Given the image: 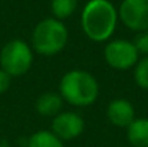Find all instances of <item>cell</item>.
Here are the masks:
<instances>
[{"label":"cell","mask_w":148,"mask_h":147,"mask_svg":"<svg viewBox=\"0 0 148 147\" xmlns=\"http://www.w3.org/2000/svg\"><path fill=\"white\" fill-rule=\"evenodd\" d=\"M85 130L84 118L73 111H62L52 120V133H55L62 141H71L79 137Z\"/></svg>","instance_id":"cell-7"},{"label":"cell","mask_w":148,"mask_h":147,"mask_svg":"<svg viewBox=\"0 0 148 147\" xmlns=\"http://www.w3.org/2000/svg\"><path fill=\"white\" fill-rule=\"evenodd\" d=\"M10 82H12V77L0 68V95L4 94V92L9 90Z\"/></svg>","instance_id":"cell-15"},{"label":"cell","mask_w":148,"mask_h":147,"mask_svg":"<svg viewBox=\"0 0 148 147\" xmlns=\"http://www.w3.org/2000/svg\"><path fill=\"white\" fill-rule=\"evenodd\" d=\"M106 117L108 120L116 126L127 128L137 117H135V108L127 98H115L112 99L106 107Z\"/></svg>","instance_id":"cell-8"},{"label":"cell","mask_w":148,"mask_h":147,"mask_svg":"<svg viewBox=\"0 0 148 147\" xmlns=\"http://www.w3.org/2000/svg\"><path fill=\"white\" fill-rule=\"evenodd\" d=\"M127 137L134 147H148V118H135L127 127Z\"/></svg>","instance_id":"cell-10"},{"label":"cell","mask_w":148,"mask_h":147,"mask_svg":"<svg viewBox=\"0 0 148 147\" xmlns=\"http://www.w3.org/2000/svg\"><path fill=\"white\" fill-rule=\"evenodd\" d=\"M134 79L135 84L148 91V56H143L134 66Z\"/></svg>","instance_id":"cell-13"},{"label":"cell","mask_w":148,"mask_h":147,"mask_svg":"<svg viewBox=\"0 0 148 147\" xmlns=\"http://www.w3.org/2000/svg\"><path fill=\"white\" fill-rule=\"evenodd\" d=\"M103 58L111 68L116 71H128L135 66L140 59V53L131 41L114 39L105 45Z\"/></svg>","instance_id":"cell-5"},{"label":"cell","mask_w":148,"mask_h":147,"mask_svg":"<svg viewBox=\"0 0 148 147\" xmlns=\"http://www.w3.org/2000/svg\"><path fill=\"white\" fill-rule=\"evenodd\" d=\"M118 19L137 33L148 30V0H122Z\"/></svg>","instance_id":"cell-6"},{"label":"cell","mask_w":148,"mask_h":147,"mask_svg":"<svg viewBox=\"0 0 148 147\" xmlns=\"http://www.w3.org/2000/svg\"><path fill=\"white\" fill-rule=\"evenodd\" d=\"M68 29L63 22L48 17L40 20L32 32V49L43 56H53L62 52L68 43Z\"/></svg>","instance_id":"cell-3"},{"label":"cell","mask_w":148,"mask_h":147,"mask_svg":"<svg viewBox=\"0 0 148 147\" xmlns=\"http://www.w3.org/2000/svg\"><path fill=\"white\" fill-rule=\"evenodd\" d=\"M33 63V50L22 39L9 41L0 50V68L10 77H20L29 72Z\"/></svg>","instance_id":"cell-4"},{"label":"cell","mask_w":148,"mask_h":147,"mask_svg":"<svg viewBox=\"0 0 148 147\" xmlns=\"http://www.w3.org/2000/svg\"><path fill=\"white\" fill-rule=\"evenodd\" d=\"M63 102V98L58 92H43L36 99V111L43 117H55L62 112Z\"/></svg>","instance_id":"cell-9"},{"label":"cell","mask_w":148,"mask_h":147,"mask_svg":"<svg viewBox=\"0 0 148 147\" xmlns=\"http://www.w3.org/2000/svg\"><path fill=\"white\" fill-rule=\"evenodd\" d=\"M27 147H65L63 141L50 130H39L33 133L29 140Z\"/></svg>","instance_id":"cell-11"},{"label":"cell","mask_w":148,"mask_h":147,"mask_svg":"<svg viewBox=\"0 0 148 147\" xmlns=\"http://www.w3.org/2000/svg\"><path fill=\"white\" fill-rule=\"evenodd\" d=\"M78 0H50V10L55 19L65 20L73 14L76 10Z\"/></svg>","instance_id":"cell-12"},{"label":"cell","mask_w":148,"mask_h":147,"mask_svg":"<svg viewBox=\"0 0 148 147\" xmlns=\"http://www.w3.org/2000/svg\"><path fill=\"white\" fill-rule=\"evenodd\" d=\"M134 46L137 49V52L143 56H148V30L144 32H138L137 36L132 41Z\"/></svg>","instance_id":"cell-14"},{"label":"cell","mask_w":148,"mask_h":147,"mask_svg":"<svg viewBox=\"0 0 148 147\" xmlns=\"http://www.w3.org/2000/svg\"><path fill=\"white\" fill-rule=\"evenodd\" d=\"M118 20V9L109 0H89L81 14L82 30L94 42L109 41Z\"/></svg>","instance_id":"cell-1"},{"label":"cell","mask_w":148,"mask_h":147,"mask_svg":"<svg viewBox=\"0 0 148 147\" xmlns=\"http://www.w3.org/2000/svg\"><path fill=\"white\" fill-rule=\"evenodd\" d=\"M59 94L63 101L73 107H88L98 98L99 84L88 71L72 69L60 78Z\"/></svg>","instance_id":"cell-2"}]
</instances>
